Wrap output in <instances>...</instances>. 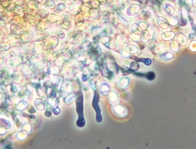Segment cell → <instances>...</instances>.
Segmentation results:
<instances>
[{
	"mask_svg": "<svg viewBox=\"0 0 196 149\" xmlns=\"http://www.w3.org/2000/svg\"><path fill=\"white\" fill-rule=\"evenodd\" d=\"M145 77L148 80H153L155 78V74L154 72L152 71L149 72L145 74Z\"/></svg>",
	"mask_w": 196,
	"mask_h": 149,
	"instance_id": "cell-3",
	"label": "cell"
},
{
	"mask_svg": "<svg viewBox=\"0 0 196 149\" xmlns=\"http://www.w3.org/2000/svg\"><path fill=\"white\" fill-rule=\"evenodd\" d=\"M83 98L79 97L76 100V106H77V111L79 116V118L78 119L77 124H78L81 120L82 123L85 124L84 119L83 118Z\"/></svg>",
	"mask_w": 196,
	"mask_h": 149,
	"instance_id": "cell-1",
	"label": "cell"
},
{
	"mask_svg": "<svg viewBox=\"0 0 196 149\" xmlns=\"http://www.w3.org/2000/svg\"><path fill=\"white\" fill-rule=\"evenodd\" d=\"M98 97L97 95H95L93 99V106L96 111L97 113V120L98 122L100 123L102 121V118L100 114V110L99 106L98 105Z\"/></svg>",
	"mask_w": 196,
	"mask_h": 149,
	"instance_id": "cell-2",
	"label": "cell"
}]
</instances>
